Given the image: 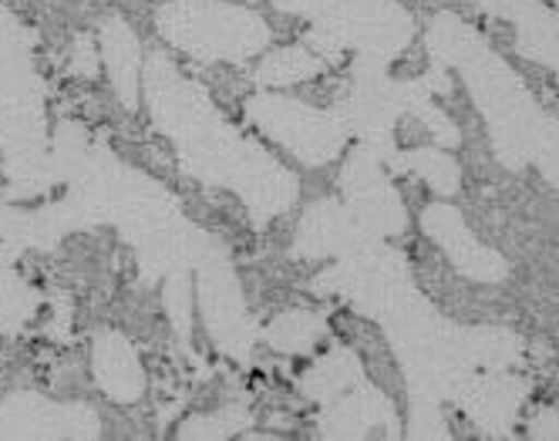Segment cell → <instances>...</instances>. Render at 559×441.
Instances as JSON below:
<instances>
[{
    "instance_id": "obj_23",
    "label": "cell",
    "mask_w": 559,
    "mask_h": 441,
    "mask_svg": "<svg viewBox=\"0 0 559 441\" xmlns=\"http://www.w3.org/2000/svg\"><path fill=\"white\" fill-rule=\"evenodd\" d=\"M166 310H169V317H173V324H176L179 337L189 341L195 297H192V279H189L186 270H173V273H169V284H166Z\"/></svg>"
},
{
    "instance_id": "obj_11",
    "label": "cell",
    "mask_w": 559,
    "mask_h": 441,
    "mask_svg": "<svg viewBox=\"0 0 559 441\" xmlns=\"http://www.w3.org/2000/svg\"><path fill=\"white\" fill-rule=\"evenodd\" d=\"M421 229L435 239L438 250H442L452 266L475 279V284H502L509 276V263L502 253H496L492 247L478 243V236L468 229V223L462 219V213L449 203H431L421 213Z\"/></svg>"
},
{
    "instance_id": "obj_21",
    "label": "cell",
    "mask_w": 559,
    "mask_h": 441,
    "mask_svg": "<svg viewBox=\"0 0 559 441\" xmlns=\"http://www.w3.org/2000/svg\"><path fill=\"white\" fill-rule=\"evenodd\" d=\"M397 172H415L438 195H455L462 189V169H459L455 158L449 152H442V148H412V152H402Z\"/></svg>"
},
{
    "instance_id": "obj_3",
    "label": "cell",
    "mask_w": 559,
    "mask_h": 441,
    "mask_svg": "<svg viewBox=\"0 0 559 441\" xmlns=\"http://www.w3.org/2000/svg\"><path fill=\"white\" fill-rule=\"evenodd\" d=\"M428 51L435 64L455 68L486 118L496 158L519 172L536 166L552 189H559V118L543 111L533 92L478 31L455 14H438L428 27Z\"/></svg>"
},
{
    "instance_id": "obj_10",
    "label": "cell",
    "mask_w": 559,
    "mask_h": 441,
    "mask_svg": "<svg viewBox=\"0 0 559 441\" xmlns=\"http://www.w3.org/2000/svg\"><path fill=\"white\" fill-rule=\"evenodd\" d=\"M0 438H98V415L88 405H58L17 391L0 408Z\"/></svg>"
},
{
    "instance_id": "obj_8",
    "label": "cell",
    "mask_w": 559,
    "mask_h": 441,
    "mask_svg": "<svg viewBox=\"0 0 559 441\" xmlns=\"http://www.w3.org/2000/svg\"><path fill=\"white\" fill-rule=\"evenodd\" d=\"M195 290H199V313H203V324L216 347L223 354L247 360L253 344H257V327L247 313L243 290H239V279L226 257L210 247L203 260L195 263Z\"/></svg>"
},
{
    "instance_id": "obj_17",
    "label": "cell",
    "mask_w": 559,
    "mask_h": 441,
    "mask_svg": "<svg viewBox=\"0 0 559 441\" xmlns=\"http://www.w3.org/2000/svg\"><path fill=\"white\" fill-rule=\"evenodd\" d=\"M102 55L111 74V85L122 98V105L129 111L139 108V92H142V48L139 37L132 34V27L122 17H108L102 24Z\"/></svg>"
},
{
    "instance_id": "obj_18",
    "label": "cell",
    "mask_w": 559,
    "mask_h": 441,
    "mask_svg": "<svg viewBox=\"0 0 559 441\" xmlns=\"http://www.w3.org/2000/svg\"><path fill=\"white\" fill-rule=\"evenodd\" d=\"M361 381H365L361 357H357L350 347H331L324 357L313 360V368L300 381V391L313 401V405H331V401H337L341 394H347Z\"/></svg>"
},
{
    "instance_id": "obj_2",
    "label": "cell",
    "mask_w": 559,
    "mask_h": 441,
    "mask_svg": "<svg viewBox=\"0 0 559 441\" xmlns=\"http://www.w3.org/2000/svg\"><path fill=\"white\" fill-rule=\"evenodd\" d=\"M142 88L155 126L169 135L182 166L195 179L236 192L260 223L287 213L297 203V176L266 155L253 139L239 135L206 92L182 78L163 51L145 61Z\"/></svg>"
},
{
    "instance_id": "obj_24",
    "label": "cell",
    "mask_w": 559,
    "mask_h": 441,
    "mask_svg": "<svg viewBox=\"0 0 559 441\" xmlns=\"http://www.w3.org/2000/svg\"><path fill=\"white\" fill-rule=\"evenodd\" d=\"M74 71L78 74H85V78H92L95 74V48H92V37L88 34H82L78 37V48H74Z\"/></svg>"
},
{
    "instance_id": "obj_9",
    "label": "cell",
    "mask_w": 559,
    "mask_h": 441,
    "mask_svg": "<svg viewBox=\"0 0 559 441\" xmlns=\"http://www.w3.org/2000/svg\"><path fill=\"white\" fill-rule=\"evenodd\" d=\"M341 189H344L347 213L365 233L388 239L408 229V213H405L402 195L388 182L381 155H374L368 145L350 152L341 172Z\"/></svg>"
},
{
    "instance_id": "obj_5",
    "label": "cell",
    "mask_w": 559,
    "mask_h": 441,
    "mask_svg": "<svg viewBox=\"0 0 559 441\" xmlns=\"http://www.w3.org/2000/svg\"><path fill=\"white\" fill-rule=\"evenodd\" d=\"M273 4L313 24L307 48L328 64L344 51L388 64L415 37L412 14L397 0H273Z\"/></svg>"
},
{
    "instance_id": "obj_15",
    "label": "cell",
    "mask_w": 559,
    "mask_h": 441,
    "mask_svg": "<svg viewBox=\"0 0 559 441\" xmlns=\"http://www.w3.org/2000/svg\"><path fill=\"white\" fill-rule=\"evenodd\" d=\"M492 17H502L515 27V45L530 61L552 68L559 78V14L543 0H478Z\"/></svg>"
},
{
    "instance_id": "obj_16",
    "label": "cell",
    "mask_w": 559,
    "mask_h": 441,
    "mask_svg": "<svg viewBox=\"0 0 559 441\" xmlns=\"http://www.w3.org/2000/svg\"><path fill=\"white\" fill-rule=\"evenodd\" d=\"M92 371H95L98 388L111 401H118V405H132V401H139L145 391V371H142L139 350L132 347V341L126 334H118V331L95 334Z\"/></svg>"
},
{
    "instance_id": "obj_26",
    "label": "cell",
    "mask_w": 559,
    "mask_h": 441,
    "mask_svg": "<svg viewBox=\"0 0 559 441\" xmlns=\"http://www.w3.org/2000/svg\"><path fill=\"white\" fill-rule=\"evenodd\" d=\"M556 4H559V0H556Z\"/></svg>"
},
{
    "instance_id": "obj_12",
    "label": "cell",
    "mask_w": 559,
    "mask_h": 441,
    "mask_svg": "<svg viewBox=\"0 0 559 441\" xmlns=\"http://www.w3.org/2000/svg\"><path fill=\"white\" fill-rule=\"evenodd\" d=\"M526 397V384L506 371H478L459 391L455 405L486 434H509Z\"/></svg>"
},
{
    "instance_id": "obj_13",
    "label": "cell",
    "mask_w": 559,
    "mask_h": 441,
    "mask_svg": "<svg viewBox=\"0 0 559 441\" xmlns=\"http://www.w3.org/2000/svg\"><path fill=\"white\" fill-rule=\"evenodd\" d=\"M368 239H378V236L357 226L347 206L334 203V199H324V203H313L307 216L300 219L294 253L300 260H334V257L341 260L350 250L365 247Z\"/></svg>"
},
{
    "instance_id": "obj_22",
    "label": "cell",
    "mask_w": 559,
    "mask_h": 441,
    "mask_svg": "<svg viewBox=\"0 0 559 441\" xmlns=\"http://www.w3.org/2000/svg\"><path fill=\"white\" fill-rule=\"evenodd\" d=\"M253 415L239 405H229V408H219L213 415H199V418H189L182 428H179V438H229L236 431L250 428Z\"/></svg>"
},
{
    "instance_id": "obj_1",
    "label": "cell",
    "mask_w": 559,
    "mask_h": 441,
    "mask_svg": "<svg viewBox=\"0 0 559 441\" xmlns=\"http://www.w3.org/2000/svg\"><path fill=\"white\" fill-rule=\"evenodd\" d=\"M313 287L341 294L384 327L408 378L412 438H445L442 401H452L478 371H506L523 350V341L506 327H459L445 320L412 284L408 260L384 239H368L341 257L337 270Z\"/></svg>"
},
{
    "instance_id": "obj_14",
    "label": "cell",
    "mask_w": 559,
    "mask_h": 441,
    "mask_svg": "<svg viewBox=\"0 0 559 441\" xmlns=\"http://www.w3.org/2000/svg\"><path fill=\"white\" fill-rule=\"evenodd\" d=\"M317 428H321L324 438H368L374 431L394 438L402 431L391 401L365 381L350 388L347 394H341L337 401H331V405H324V415L317 421Z\"/></svg>"
},
{
    "instance_id": "obj_7",
    "label": "cell",
    "mask_w": 559,
    "mask_h": 441,
    "mask_svg": "<svg viewBox=\"0 0 559 441\" xmlns=\"http://www.w3.org/2000/svg\"><path fill=\"white\" fill-rule=\"evenodd\" d=\"M247 118L263 135L284 145L304 166L334 163L350 135L341 111H324L273 92L253 95L247 102Z\"/></svg>"
},
{
    "instance_id": "obj_19",
    "label": "cell",
    "mask_w": 559,
    "mask_h": 441,
    "mask_svg": "<svg viewBox=\"0 0 559 441\" xmlns=\"http://www.w3.org/2000/svg\"><path fill=\"white\" fill-rule=\"evenodd\" d=\"M324 68H328V61L317 58L307 45L304 48H280L260 61L257 82H260V88H290V85L310 82V78H317Z\"/></svg>"
},
{
    "instance_id": "obj_6",
    "label": "cell",
    "mask_w": 559,
    "mask_h": 441,
    "mask_svg": "<svg viewBox=\"0 0 559 441\" xmlns=\"http://www.w3.org/2000/svg\"><path fill=\"white\" fill-rule=\"evenodd\" d=\"M166 41L195 61H250L266 51L270 27L260 14L223 0H166L155 11Z\"/></svg>"
},
{
    "instance_id": "obj_20",
    "label": "cell",
    "mask_w": 559,
    "mask_h": 441,
    "mask_svg": "<svg viewBox=\"0 0 559 441\" xmlns=\"http://www.w3.org/2000/svg\"><path fill=\"white\" fill-rule=\"evenodd\" d=\"M328 324L321 313L310 310H287L266 327V344L280 354H307L324 337Z\"/></svg>"
},
{
    "instance_id": "obj_25",
    "label": "cell",
    "mask_w": 559,
    "mask_h": 441,
    "mask_svg": "<svg viewBox=\"0 0 559 441\" xmlns=\"http://www.w3.org/2000/svg\"><path fill=\"white\" fill-rule=\"evenodd\" d=\"M530 434H533V438H559V415L539 412V415L530 421Z\"/></svg>"
},
{
    "instance_id": "obj_4",
    "label": "cell",
    "mask_w": 559,
    "mask_h": 441,
    "mask_svg": "<svg viewBox=\"0 0 559 441\" xmlns=\"http://www.w3.org/2000/svg\"><path fill=\"white\" fill-rule=\"evenodd\" d=\"M34 34L0 8V148L17 192L48 186V122L45 92L34 71Z\"/></svg>"
}]
</instances>
